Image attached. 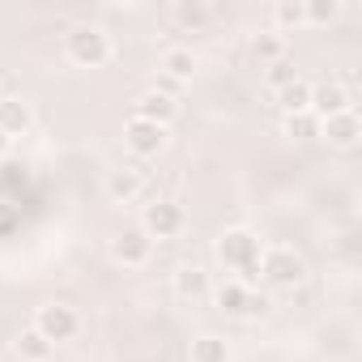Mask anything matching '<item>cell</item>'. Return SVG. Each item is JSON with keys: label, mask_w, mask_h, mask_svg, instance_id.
Returning a JSON list of instances; mask_svg holds the SVG:
<instances>
[{"label": "cell", "mask_w": 362, "mask_h": 362, "mask_svg": "<svg viewBox=\"0 0 362 362\" xmlns=\"http://www.w3.org/2000/svg\"><path fill=\"white\" fill-rule=\"evenodd\" d=\"M107 197L115 201V205H132L141 192H145V175L136 170V166H115V170H107Z\"/></svg>", "instance_id": "8fae6325"}, {"label": "cell", "mask_w": 362, "mask_h": 362, "mask_svg": "<svg viewBox=\"0 0 362 362\" xmlns=\"http://www.w3.org/2000/svg\"><path fill=\"white\" fill-rule=\"evenodd\" d=\"M64 52L77 69H103L111 60V35L103 26H77V30H69Z\"/></svg>", "instance_id": "3957f363"}, {"label": "cell", "mask_w": 362, "mask_h": 362, "mask_svg": "<svg viewBox=\"0 0 362 362\" xmlns=\"http://www.w3.org/2000/svg\"><path fill=\"white\" fill-rule=\"evenodd\" d=\"M170 290H175L179 303H201V298H209L214 281H209V273L201 264H179L175 277H170Z\"/></svg>", "instance_id": "9c48e42d"}, {"label": "cell", "mask_w": 362, "mask_h": 362, "mask_svg": "<svg viewBox=\"0 0 362 362\" xmlns=\"http://www.w3.org/2000/svg\"><path fill=\"white\" fill-rule=\"evenodd\" d=\"M320 136H324L332 149H354V145H358V136H362L358 111H341V115H328V119H320Z\"/></svg>", "instance_id": "30bf717a"}, {"label": "cell", "mask_w": 362, "mask_h": 362, "mask_svg": "<svg viewBox=\"0 0 362 362\" xmlns=\"http://www.w3.org/2000/svg\"><path fill=\"white\" fill-rule=\"evenodd\" d=\"M166 141H170V132L162 124H149V119H136V115L124 124V145L136 158H158L166 149Z\"/></svg>", "instance_id": "5b68a950"}, {"label": "cell", "mask_w": 362, "mask_h": 362, "mask_svg": "<svg viewBox=\"0 0 362 362\" xmlns=\"http://www.w3.org/2000/svg\"><path fill=\"white\" fill-rule=\"evenodd\" d=\"M345 13L341 0H303V22L307 26H332Z\"/></svg>", "instance_id": "ffe728a7"}, {"label": "cell", "mask_w": 362, "mask_h": 362, "mask_svg": "<svg viewBox=\"0 0 362 362\" xmlns=\"http://www.w3.org/2000/svg\"><path fill=\"white\" fill-rule=\"evenodd\" d=\"M264 81H269L273 90H286L290 81H298V69H294V60L286 56V60H273V64H264Z\"/></svg>", "instance_id": "603a6c76"}, {"label": "cell", "mask_w": 362, "mask_h": 362, "mask_svg": "<svg viewBox=\"0 0 362 362\" xmlns=\"http://www.w3.org/2000/svg\"><path fill=\"white\" fill-rule=\"evenodd\" d=\"M286 136H294V141H311V136H320V119L311 115V111H298V115H286Z\"/></svg>", "instance_id": "7402d4cb"}, {"label": "cell", "mask_w": 362, "mask_h": 362, "mask_svg": "<svg viewBox=\"0 0 362 362\" xmlns=\"http://www.w3.org/2000/svg\"><path fill=\"white\" fill-rule=\"evenodd\" d=\"M260 252H264V239H260L252 226H226V230L214 239V256H218L230 273H239V281H243V286L260 281V273H256Z\"/></svg>", "instance_id": "6da1fadb"}, {"label": "cell", "mask_w": 362, "mask_h": 362, "mask_svg": "<svg viewBox=\"0 0 362 362\" xmlns=\"http://www.w3.org/2000/svg\"><path fill=\"white\" fill-rule=\"evenodd\" d=\"M252 56H256L260 64L286 60V35H277V30H256V35H252Z\"/></svg>", "instance_id": "ac0fdd59"}, {"label": "cell", "mask_w": 362, "mask_h": 362, "mask_svg": "<svg viewBox=\"0 0 362 362\" xmlns=\"http://www.w3.org/2000/svg\"><path fill=\"white\" fill-rule=\"evenodd\" d=\"M209 298H214L218 311H226V315H247V307H252V286H243L239 277H226L222 286L209 290Z\"/></svg>", "instance_id": "4fadbf2b"}, {"label": "cell", "mask_w": 362, "mask_h": 362, "mask_svg": "<svg viewBox=\"0 0 362 362\" xmlns=\"http://www.w3.org/2000/svg\"><path fill=\"white\" fill-rule=\"evenodd\" d=\"M256 273H260L273 290H294V286L307 281V260H303V252H294V247H286V243H273V247L260 252Z\"/></svg>", "instance_id": "7a4b0ae2"}, {"label": "cell", "mask_w": 362, "mask_h": 362, "mask_svg": "<svg viewBox=\"0 0 362 362\" xmlns=\"http://www.w3.org/2000/svg\"><path fill=\"white\" fill-rule=\"evenodd\" d=\"M141 230L149 239H175L179 230H184V209H179L175 201H153V205H145Z\"/></svg>", "instance_id": "8992f818"}, {"label": "cell", "mask_w": 362, "mask_h": 362, "mask_svg": "<svg viewBox=\"0 0 362 362\" xmlns=\"http://www.w3.org/2000/svg\"><path fill=\"white\" fill-rule=\"evenodd\" d=\"M9 149H13V141H9V136H5V132H0V158H5V153H9Z\"/></svg>", "instance_id": "d4e9b609"}, {"label": "cell", "mask_w": 362, "mask_h": 362, "mask_svg": "<svg viewBox=\"0 0 362 362\" xmlns=\"http://www.w3.org/2000/svg\"><path fill=\"white\" fill-rule=\"evenodd\" d=\"M30 128H35V107L26 98H0V132L13 141V136H26Z\"/></svg>", "instance_id": "7c38bea8"}, {"label": "cell", "mask_w": 362, "mask_h": 362, "mask_svg": "<svg viewBox=\"0 0 362 362\" xmlns=\"http://www.w3.org/2000/svg\"><path fill=\"white\" fill-rule=\"evenodd\" d=\"M341 111H354V94L345 81H320L311 86V115L315 119H328V115H341Z\"/></svg>", "instance_id": "52a82bcc"}, {"label": "cell", "mask_w": 362, "mask_h": 362, "mask_svg": "<svg viewBox=\"0 0 362 362\" xmlns=\"http://www.w3.org/2000/svg\"><path fill=\"white\" fill-rule=\"evenodd\" d=\"M188 358H192V362H230V345H226V337H218V332H201V337L192 341Z\"/></svg>", "instance_id": "e0dca14e"}, {"label": "cell", "mask_w": 362, "mask_h": 362, "mask_svg": "<svg viewBox=\"0 0 362 362\" xmlns=\"http://www.w3.org/2000/svg\"><path fill=\"white\" fill-rule=\"evenodd\" d=\"M35 328L52 341V345H60V341H69V337H77V328H81V315L69 307V303H43L39 311H35Z\"/></svg>", "instance_id": "277c9868"}, {"label": "cell", "mask_w": 362, "mask_h": 362, "mask_svg": "<svg viewBox=\"0 0 362 362\" xmlns=\"http://www.w3.org/2000/svg\"><path fill=\"white\" fill-rule=\"evenodd\" d=\"M136 119H149V124H170L175 115H179V103L175 98H166V94H158V90H145L141 98H136V111H132Z\"/></svg>", "instance_id": "5bb4252c"}, {"label": "cell", "mask_w": 362, "mask_h": 362, "mask_svg": "<svg viewBox=\"0 0 362 362\" xmlns=\"http://www.w3.org/2000/svg\"><path fill=\"white\" fill-rule=\"evenodd\" d=\"M13 349H18L26 362H52V354H56V345H52L39 328H22L18 341H13Z\"/></svg>", "instance_id": "2e32d148"}, {"label": "cell", "mask_w": 362, "mask_h": 362, "mask_svg": "<svg viewBox=\"0 0 362 362\" xmlns=\"http://www.w3.org/2000/svg\"><path fill=\"white\" fill-rule=\"evenodd\" d=\"M277 103H281V111H286V115H298V111H311V81H307V77H298V81H290L286 90H277Z\"/></svg>", "instance_id": "d6986e66"}, {"label": "cell", "mask_w": 362, "mask_h": 362, "mask_svg": "<svg viewBox=\"0 0 362 362\" xmlns=\"http://www.w3.org/2000/svg\"><path fill=\"white\" fill-rule=\"evenodd\" d=\"M273 22H277V35L307 26L303 22V0H277V5H273Z\"/></svg>", "instance_id": "44dd1931"}, {"label": "cell", "mask_w": 362, "mask_h": 362, "mask_svg": "<svg viewBox=\"0 0 362 362\" xmlns=\"http://www.w3.org/2000/svg\"><path fill=\"white\" fill-rule=\"evenodd\" d=\"M170 18H175V22H184V26H205V22L214 18V9H209V5H175Z\"/></svg>", "instance_id": "cb8c5ba5"}, {"label": "cell", "mask_w": 362, "mask_h": 362, "mask_svg": "<svg viewBox=\"0 0 362 362\" xmlns=\"http://www.w3.org/2000/svg\"><path fill=\"white\" fill-rule=\"evenodd\" d=\"M162 73L170 77V81H192V73H197V52L192 47H166L162 52Z\"/></svg>", "instance_id": "9a60e30c"}, {"label": "cell", "mask_w": 362, "mask_h": 362, "mask_svg": "<svg viewBox=\"0 0 362 362\" xmlns=\"http://www.w3.org/2000/svg\"><path fill=\"white\" fill-rule=\"evenodd\" d=\"M111 256H115L119 264H128V269H141V264H149V256H153V239H149L141 226L119 230V235L111 239Z\"/></svg>", "instance_id": "ba28073f"}]
</instances>
